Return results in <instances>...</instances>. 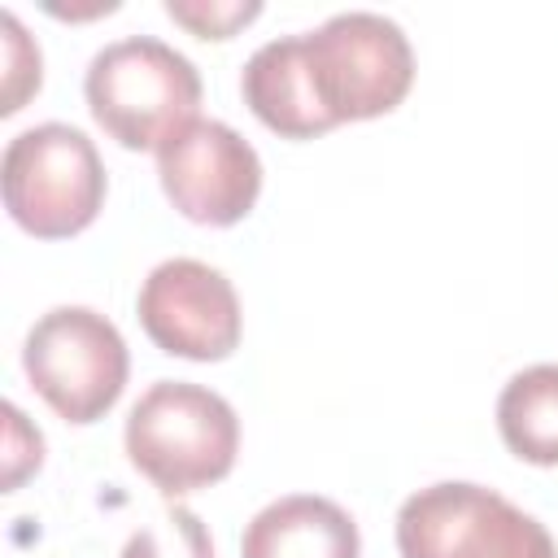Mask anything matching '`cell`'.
Masks as SVG:
<instances>
[{"label":"cell","instance_id":"cell-8","mask_svg":"<svg viewBox=\"0 0 558 558\" xmlns=\"http://www.w3.org/2000/svg\"><path fill=\"white\" fill-rule=\"evenodd\" d=\"M144 336L187 362H222L240 344V296L231 279L196 257H170L148 270L135 296Z\"/></svg>","mask_w":558,"mask_h":558},{"label":"cell","instance_id":"cell-5","mask_svg":"<svg viewBox=\"0 0 558 558\" xmlns=\"http://www.w3.org/2000/svg\"><path fill=\"white\" fill-rule=\"evenodd\" d=\"M22 371L65 423L83 427L118 405L131 375V353L105 314L87 305H57L26 331Z\"/></svg>","mask_w":558,"mask_h":558},{"label":"cell","instance_id":"cell-12","mask_svg":"<svg viewBox=\"0 0 558 558\" xmlns=\"http://www.w3.org/2000/svg\"><path fill=\"white\" fill-rule=\"evenodd\" d=\"M118 558H214V541L196 510L166 506L153 523L131 532Z\"/></svg>","mask_w":558,"mask_h":558},{"label":"cell","instance_id":"cell-4","mask_svg":"<svg viewBox=\"0 0 558 558\" xmlns=\"http://www.w3.org/2000/svg\"><path fill=\"white\" fill-rule=\"evenodd\" d=\"M301 39L314 92L336 126L392 113L414 83V48L384 13L349 9Z\"/></svg>","mask_w":558,"mask_h":558},{"label":"cell","instance_id":"cell-11","mask_svg":"<svg viewBox=\"0 0 558 558\" xmlns=\"http://www.w3.org/2000/svg\"><path fill=\"white\" fill-rule=\"evenodd\" d=\"M497 432L506 449L532 466H558V362H536L497 397Z\"/></svg>","mask_w":558,"mask_h":558},{"label":"cell","instance_id":"cell-9","mask_svg":"<svg viewBox=\"0 0 558 558\" xmlns=\"http://www.w3.org/2000/svg\"><path fill=\"white\" fill-rule=\"evenodd\" d=\"M240 96L253 109V118L283 140H314L336 126L314 92L301 35L262 44L240 70Z\"/></svg>","mask_w":558,"mask_h":558},{"label":"cell","instance_id":"cell-6","mask_svg":"<svg viewBox=\"0 0 558 558\" xmlns=\"http://www.w3.org/2000/svg\"><path fill=\"white\" fill-rule=\"evenodd\" d=\"M397 549L401 558H558L545 523L466 480L410 493L397 510Z\"/></svg>","mask_w":558,"mask_h":558},{"label":"cell","instance_id":"cell-10","mask_svg":"<svg viewBox=\"0 0 558 558\" xmlns=\"http://www.w3.org/2000/svg\"><path fill=\"white\" fill-rule=\"evenodd\" d=\"M362 536L344 506L314 493H288L262 506L244 536L240 558H357Z\"/></svg>","mask_w":558,"mask_h":558},{"label":"cell","instance_id":"cell-14","mask_svg":"<svg viewBox=\"0 0 558 558\" xmlns=\"http://www.w3.org/2000/svg\"><path fill=\"white\" fill-rule=\"evenodd\" d=\"M0 26L9 31V92H4L0 113H17L22 100H26L31 92H39V48L26 39V31L17 26L13 13H4Z\"/></svg>","mask_w":558,"mask_h":558},{"label":"cell","instance_id":"cell-2","mask_svg":"<svg viewBox=\"0 0 558 558\" xmlns=\"http://www.w3.org/2000/svg\"><path fill=\"white\" fill-rule=\"evenodd\" d=\"M87 109L96 126L131 153L161 148L201 105V70L153 35H126L105 44L87 61Z\"/></svg>","mask_w":558,"mask_h":558},{"label":"cell","instance_id":"cell-13","mask_svg":"<svg viewBox=\"0 0 558 558\" xmlns=\"http://www.w3.org/2000/svg\"><path fill=\"white\" fill-rule=\"evenodd\" d=\"M166 13L179 22V26H187L192 35H201V39H231L240 26H248L257 13H262V4L257 0H248V4H209V0H166Z\"/></svg>","mask_w":558,"mask_h":558},{"label":"cell","instance_id":"cell-7","mask_svg":"<svg viewBox=\"0 0 558 558\" xmlns=\"http://www.w3.org/2000/svg\"><path fill=\"white\" fill-rule=\"evenodd\" d=\"M166 201L201 227H235L262 196L257 148L218 118H196L157 148Z\"/></svg>","mask_w":558,"mask_h":558},{"label":"cell","instance_id":"cell-1","mask_svg":"<svg viewBox=\"0 0 558 558\" xmlns=\"http://www.w3.org/2000/svg\"><path fill=\"white\" fill-rule=\"evenodd\" d=\"M126 458L161 488L183 497L231 475L240 453V418L227 397L187 379H157L126 414Z\"/></svg>","mask_w":558,"mask_h":558},{"label":"cell","instance_id":"cell-3","mask_svg":"<svg viewBox=\"0 0 558 558\" xmlns=\"http://www.w3.org/2000/svg\"><path fill=\"white\" fill-rule=\"evenodd\" d=\"M9 218L35 240H70L96 222L105 205V161L70 122L17 131L0 157Z\"/></svg>","mask_w":558,"mask_h":558}]
</instances>
